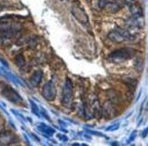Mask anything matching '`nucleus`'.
<instances>
[{"instance_id":"f257e3e1","label":"nucleus","mask_w":148,"mask_h":146,"mask_svg":"<svg viewBox=\"0 0 148 146\" xmlns=\"http://www.w3.org/2000/svg\"><path fill=\"white\" fill-rule=\"evenodd\" d=\"M135 49L130 47H123L114 50L108 55V60L113 63H122L124 61L129 60L135 55Z\"/></svg>"},{"instance_id":"a878e982","label":"nucleus","mask_w":148,"mask_h":146,"mask_svg":"<svg viewBox=\"0 0 148 146\" xmlns=\"http://www.w3.org/2000/svg\"><path fill=\"white\" fill-rule=\"evenodd\" d=\"M143 103L144 102H143V103H142V105H141V108H140V112H139V116L142 114V112H143Z\"/></svg>"},{"instance_id":"5701e85b","label":"nucleus","mask_w":148,"mask_h":146,"mask_svg":"<svg viewBox=\"0 0 148 146\" xmlns=\"http://www.w3.org/2000/svg\"><path fill=\"white\" fill-rule=\"evenodd\" d=\"M57 137L60 138V140H61V141H63V142H67V140H68V138H67V136H66V135L57 134Z\"/></svg>"},{"instance_id":"412c9836","label":"nucleus","mask_w":148,"mask_h":146,"mask_svg":"<svg viewBox=\"0 0 148 146\" xmlns=\"http://www.w3.org/2000/svg\"><path fill=\"white\" fill-rule=\"evenodd\" d=\"M41 115L42 116H44L45 118H46L47 121H49V122H51V119H50V117H49V115L46 113V110L44 109V108H41Z\"/></svg>"},{"instance_id":"f03ea898","label":"nucleus","mask_w":148,"mask_h":146,"mask_svg":"<svg viewBox=\"0 0 148 146\" xmlns=\"http://www.w3.org/2000/svg\"><path fill=\"white\" fill-rule=\"evenodd\" d=\"M74 98L73 83L69 77H66L65 81L64 88H63V96H62V103L66 108L72 107Z\"/></svg>"},{"instance_id":"b1692460","label":"nucleus","mask_w":148,"mask_h":146,"mask_svg":"<svg viewBox=\"0 0 148 146\" xmlns=\"http://www.w3.org/2000/svg\"><path fill=\"white\" fill-rule=\"evenodd\" d=\"M147 135H148V126L146 127L145 129H144V130L143 131V133H142V137H143V138H145Z\"/></svg>"},{"instance_id":"6e6552de","label":"nucleus","mask_w":148,"mask_h":146,"mask_svg":"<svg viewBox=\"0 0 148 146\" xmlns=\"http://www.w3.org/2000/svg\"><path fill=\"white\" fill-rule=\"evenodd\" d=\"M16 142V137L9 132L0 133V146H6Z\"/></svg>"},{"instance_id":"a211bd4d","label":"nucleus","mask_w":148,"mask_h":146,"mask_svg":"<svg viewBox=\"0 0 148 146\" xmlns=\"http://www.w3.org/2000/svg\"><path fill=\"white\" fill-rule=\"evenodd\" d=\"M26 44L28 45L29 47L34 48L35 46L37 45V40L36 37H29V38L26 40Z\"/></svg>"},{"instance_id":"4be33fe9","label":"nucleus","mask_w":148,"mask_h":146,"mask_svg":"<svg viewBox=\"0 0 148 146\" xmlns=\"http://www.w3.org/2000/svg\"><path fill=\"white\" fill-rule=\"evenodd\" d=\"M135 137H136V131H134L133 132V133L131 135H130V137H129V141L128 142H133L134 139H135Z\"/></svg>"},{"instance_id":"7c9ffc66","label":"nucleus","mask_w":148,"mask_h":146,"mask_svg":"<svg viewBox=\"0 0 148 146\" xmlns=\"http://www.w3.org/2000/svg\"><path fill=\"white\" fill-rule=\"evenodd\" d=\"M147 104H148V103H147Z\"/></svg>"},{"instance_id":"7ed1b4c3","label":"nucleus","mask_w":148,"mask_h":146,"mask_svg":"<svg viewBox=\"0 0 148 146\" xmlns=\"http://www.w3.org/2000/svg\"><path fill=\"white\" fill-rule=\"evenodd\" d=\"M71 13L74 16V17L77 21H79L81 24H83V25H87L89 23V18L86 12L84 11V7L78 2V0L77 1L75 0V2L73 3V5H72Z\"/></svg>"},{"instance_id":"dca6fc26","label":"nucleus","mask_w":148,"mask_h":146,"mask_svg":"<svg viewBox=\"0 0 148 146\" xmlns=\"http://www.w3.org/2000/svg\"><path fill=\"white\" fill-rule=\"evenodd\" d=\"M124 82H125L126 84H127L129 87L131 88H135L137 85V81L135 80V79H133V78H126L124 80Z\"/></svg>"},{"instance_id":"4468645a","label":"nucleus","mask_w":148,"mask_h":146,"mask_svg":"<svg viewBox=\"0 0 148 146\" xmlns=\"http://www.w3.org/2000/svg\"><path fill=\"white\" fill-rule=\"evenodd\" d=\"M15 63H16V65H17L19 68L24 67L25 65V57H24L23 54H17V55L15 57Z\"/></svg>"},{"instance_id":"ddd939ff","label":"nucleus","mask_w":148,"mask_h":146,"mask_svg":"<svg viewBox=\"0 0 148 146\" xmlns=\"http://www.w3.org/2000/svg\"><path fill=\"white\" fill-rule=\"evenodd\" d=\"M38 129L41 131V132H43V133H46L47 135H49V136H51V135H53L54 133H55V129L51 128L50 126H47L46 124H44V123H42L41 125L38 127Z\"/></svg>"},{"instance_id":"9b49d317","label":"nucleus","mask_w":148,"mask_h":146,"mask_svg":"<svg viewBox=\"0 0 148 146\" xmlns=\"http://www.w3.org/2000/svg\"><path fill=\"white\" fill-rule=\"evenodd\" d=\"M130 11H131L134 17H142V16H143L142 8L139 6H136L134 4H132L130 6Z\"/></svg>"},{"instance_id":"2f4dec72","label":"nucleus","mask_w":148,"mask_h":146,"mask_svg":"<svg viewBox=\"0 0 148 146\" xmlns=\"http://www.w3.org/2000/svg\"><path fill=\"white\" fill-rule=\"evenodd\" d=\"M45 146H46V145H45Z\"/></svg>"},{"instance_id":"39448f33","label":"nucleus","mask_w":148,"mask_h":146,"mask_svg":"<svg viewBox=\"0 0 148 146\" xmlns=\"http://www.w3.org/2000/svg\"><path fill=\"white\" fill-rule=\"evenodd\" d=\"M42 95L47 101H54L56 97V89L54 83L51 81L44 84L42 89Z\"/></svg>"},{"instance_id":"423d86ee","label":"nucleus","mask_w":148,"mask_h":146,"mask_svg":"<svg viewBox=\"0 0 148 146\" xmlns=\"http://www.w3.org/2000/svg\"><path fill=\"white\" fill-rule=\"evenodd\" d=\"M125 3L126 2L125 0H114V1H110L107 3L104 8H105V10L109 13L114 14L120 11L125 7Z\"/></svg>"},{"instance_id":"f8f14e48","label":"nucleus","mask_w":148,"mask_h":146,"mask_svg":"<svg viewBox=\"0 0 148 146\" xmlns=\"http://www.w3.org/2000/svg\"><path fill=\"white\" fill-rule=\"evenodd\" d=\"M116 30L122 35L125 41H133L134 39V36L133 35H131L127 30H125L123 28H120V27H116Z\"/></svg>"},{"instance_id":"bb28decb","label":"nucleus","mask_w":148,"mask_h":146,"mask_svg":"<svg viewBox=\"0 0 148 146\" xmlns=\"http://www.w3.org/2000/svg\"><path fill=\"white\" fill-rule=\"evenodd\" d=\"M111 145L112 146H119V143L118 142H112Z\"/></svg>"},{"instance_id":"c756f323","label":"nucleus","mask_w":148,"mask_h":146,"mask_svg":"<svg viewBox=\"0 0 148 146\" xmlns=\"http://www.w3.org/2000/svg\"><path fill=\"white\" fill-rule=\"evenodd\" d=\"M82 146H88V145H87V144H85V143H83Z\"/></svg>"},{"instance_id":"6ab92c4d","label":"nucleus","mask_w":148,"mask_h":146,"mask_svg":"<svg viewBox=\"0 0 148 146\" xmlns=\"http://www.w3.org/2000/svg\"><path fill=\"white\" fill-rule=\"evenodd\" d=\"M119 127H120V124L117 123V124H112V125L108 126L107 128H105V131H106V132H114V131L118 130Z\"/></svg>"},{"instance_id":"0eeeda50","label":"nucleus","mask_w":148,"mask_h":146,"mask_svg":"<svg viewBox=\"0 0 148 146\" xmlns=\"http://www.w3.org/2000/svg\"><path fill=\"white\" fill-rule=\"evenodd\" d=\"M102 114L105 117V118H111V117L114 116L116 114V111L114 108V104L112 103V102L106 101L103 104L102 107Z\"/></svg>"},{"instance_id":"aec40b11","label":"nucleus","mask_w":148,"mask_h":146,"mask_svg":"<svg viewBox=\"0 0 148 146\" xmlns=\"http://www.w3.org/2000/svg\"><path fill=\"white\" fill-rule=\"evenodd\" d=\"M87 133H91V134L96 135V136H102V137H106L105 134H103L102 133H99V132H96V131H92V130H86ZM107 138V137H106Z\"/></svg>"},{"instance_id":"1a4fd4ad","label":"nucleus","mask_w":148,"mask_h":146,"mask_svg":"<svg viewBox=\"0 0 148 146\" xmlns=\"http://www.w3.org/2000/svg\"><path fill=\"white\" fill-rule=\"evenodd\" d=\"M42 79H43V72L41 70H37L31 75L29 82L33 86H38L39 83H41Z\"/></svg>"},{"instance_id":"393cba45","label":"nucleus","mask_w":148,"mask_h":146,"mask_svg":"<svg viewBox=\"0 0 148 146\" xmlns=\"http://www.w3.org/2000/svg\"><path fill=\"white\" fill-rule=\"evenodd\" d=\"M125 2H127V3H130V4L132 5V4H134V3L136 2V0H125Z\"/></svg>"},{"instance_id":"20e7f679","label":"nucleus","mask_w":148,"mask_h":146,"mask_svg":"<svg viewBox=\"0 0 148 146\" xmlns=\"http://www.w3.org/2000/svg\"><path fill=\"white\" fill-rule=\"evenodd\" d=\"M1 95L14 103H19L23 101L22 97L18 93L9 85H5L1 90Z\"/></svg>"},{"instance_id":"9d476101","label":"nucleus","mask_w":148,"mask_h":146,"mask_svg":"<svg viewBox=\"0 0 148 146\" xmlns=\"http://www.w3.org/2000/svg\"><path fill=\"white\" fill-rule=\"evenodd\" d=\"M107 37H108V38H109L112 42H114V43H118L119 44V43H123V42H125V38L122 36V35H121L116 29L115 30H112L109 34H108Z\"/></svg>"},{"instance_id":"cd10ccee","label":"nucleus","mask_w":148,"mask_h":146,"mask_svg":"<svg viewBox=\"0 0 148 146\" xmlns=\"http://www.w3.org/2000/svg\"><path fill=\"white\" fill-rule=\"evenodd\" d=\"M72 146H80L79 143H77V142H75V143H73L72 144Z\"/></svg>"},{"instance_id":"c85d7f7f","label":"nucleus","mask_w":148,"mask_h":146,"mask_svg":"<svg viewBox=\"0 0 148 146\" xmlns=\"http://www.w3.org/2000/svg\"><path fill=\"white\" fill-rule=\"evenodd\" d=\"M3 10H4V7H3V6H1V5H0V12L3 11Z\"/></svg>"},{"instance_id":"f3484780","label":"nucleus","mask_w":148,"mask_h":146,"mask_svg":"<svg viewBox=\"0 0 148 146\" xmlns=\"http://www.w3.org/2000/svg\"><path fill=\"white\" fill-rule=\"evenodd\" d=\"M30 104H31V109H32V112L34 114H36L37 116L40 117L41 115H40V113H39V108L37 107V105L35 103V102H33L32 100H30Z\"/></svg>"},{"instance_id":"2eb2a0df","label":"nucleus","mask_w":148,"mask_h":146,"mask_svg":"<svg viewBox=\"0 0 148 146\" xmlns=\"http://www.w3.org/2000/svg\"><path fill=\"white\" fill-rule=\"evenodd\" d=\"M108 96L111 99V101H113L114 103H118L119 100H120V97H119V95H117V93L115 91H108Z\"/></svg>"}]
</instances>
